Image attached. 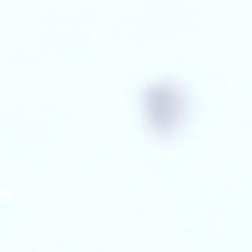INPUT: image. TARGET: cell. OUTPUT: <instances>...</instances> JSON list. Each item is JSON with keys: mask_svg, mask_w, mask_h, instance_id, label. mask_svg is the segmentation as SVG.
<instances>
[{"mask_svg": "<svg viewBox=\"0 0 252 252\" xmlns=\"http://www.w3.org/2000/svg\"><path fill=\"white\" fill-rule=\"evenodd\" d=\"M177 103L175 97L170 96L165 91L155 95L151 98V108L154 110V117H158L159 119H163V121H165L166 118H172L177 108L175 107Z\"/></svg>", "mask_w": 252, "mask_h": 252, "instance_id": "obj_1", "label": "cell"}]
</instances>
